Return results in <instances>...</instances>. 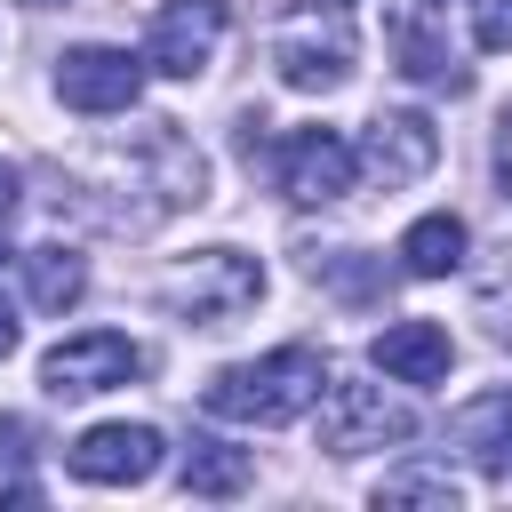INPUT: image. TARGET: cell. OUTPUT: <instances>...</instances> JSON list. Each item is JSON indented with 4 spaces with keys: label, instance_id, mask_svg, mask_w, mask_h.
I'll use <instances>...</instances> for the list:
<instances>
[{
    "label": "cell",
    "instance_id": "14",
    "mask_svg": "<svg viewBox=\"0 0 512 512\" xmlns=\"http://www.w3.org/2000/svg\"><path fill=\"white\" fill-rule=\"evenodd\" d=\"M256 480V456L232 448V440H192L184 456V496H240Z\"/></svg>",
    "mask_w": 512,
    "mask_h": 512
},
{
    "label": "cell",
    "instance_id": "9",
    "mask_svg": "<svg viewBox=\"0 0 512 512\" xmlns=\"http://www.w3.org/2000/svg\"><path fill=\"white\" fill-rule=\"evenodd\" d=\"M272 64H280V80L288 88H344V72H352V32L344 24H280L272 32Z\"/></svg>",
    "mask_w": 512,
    "mask_h": 512
},
{
    "label": "cell",
    "instance_id": "25",
    "mask_svg": "<svg viewBox=\"0 0 512 512\" xmlns=\"http://www.w3.org/2000/svg\"><path fill=\"white\" fill-rule=\"evenodd\" d=\"M328 8H344V0H328Z\"/></svg>",
    "mask_w": 512,
    "mask_h": 512
},
{
    "label": "cell",
    "instance_id": "12",
    "mask_svg": "<svg viewBox=\"0 0 512 512\" xmlns=\"http://www.w3.org/2000/svg\"><path fill=\"white\" fill-rule=\"evenodd\" d=\"M368 360H376L384 376H400V384H440L448 360H456V344H448L440 320H392V328L368 344Z\"/></svg>",
    "mask_w": 512,
    "mask_h": 512
},
{
    "label": "cell",
    "instance_id": "17",
    "mask_svg": "<svg viewBox=\"0 0 512 512\" xmlns=\"http://www.w3.org/2000/svg\"><path fill=\"white\" fill-rule=\"evenodd\" d=\"M376 504H456V480L448 472H392V480H376Z\"/></svg>",
    "mask_w": 512,
    "mask_h": 512
},
{
    "label": "cell",
    "instance_id": "21",
    "mask_svg": "<svg viewBox=\"0 0 512 512\" xmlns=\"http://www.w3.org/2000/svg\"><path fill=\"white\" fill-rule=\"evenodd\" d=\"M496 168H504V184H512V112L496 120Z\"/></svg>",
    "mask_w": 512,
    "mask_h": 512
},
{
    "label": "cell",
    "instance_id": "8",
    "mask_svg": "<svg viewBox=\"0 0 512 512\" xmlns=\"http://www.w3.org/2000/svg\"><path fill=\"white\" fill-rule=\"evenodd\" d=\"M64 464H72L88 488H136V480L160 472V432H152V424H96V432L72 440Z\"/></svg>",
    "mask_w": 512,
    "mask_h": 512
},
{
    "label": "cell",
    "instance_id": "11",
    "mask_svg": "<svg viewBox=\"0 0 512 512\" xmlns=\"http://www.w3.org/2000/svg\"><path fill=\"white\" fill-rule=\"evenodd\" d=\"M384 40H392V56H400V72H408V80L448 88V96H464V88H472V72L448 56V40H432L424 0H400V8H392V24H384Z\"/></svg>",
    "mask_w": 512,
    "mask_h": 512
},
{
    "label": "cell",
    "instance_id": "4",
    "mask_svg": "<svg viewBox=\"0 0 512 512\" xmlns=\"http://www.w3.org/2000/svg\"><path fill=\"white\" fill-rule=\"evenodd\" d=\"M416 416L400 400H384L376 384H328V408H320V448L328 456H360V448H384V440H408Z\"/></svg>",
    "mask_w": 512,
    "mask_h": 512
},
{
    "label": "cell",
    "instance_id": "10",
    "mask_svg": "<svg viewBox=\"0 0 512 512\" xmlns=\"http://www.w3.org/2000/svg\"><path fill=\"white\" fill-rule=\"evenodd\" d=\"M360 160H368L384 184H416V176L440 160V128H432L424 112H384V120H368Z\"/></svg>",
    "mask_w": 512,
    "mask_h": 512
},
{
    "label": "cell",
    "instance_id": "18",
    "mask_svg": "<svg viewBox=\"0 0 512 512\" xmlns=\"http://www.w3.org/2000/svg\"><path fill=\"white\" fill-rule=\"evenodd\" d=\"M312 280H328L336 296H376V272L360 256H312Z\"/></svg>",
    "mask_w": 512,
    "mask_h": 512
},
{
    "label": "cell",
    "instance_id": "22",
    "mask_svg": "<svg viewBox=\"0 0 512 512\" xmlns=\"http://www.w3.org/2000/svg\"><path fill=\"white\" fill-rule=\"evenodd\" d=\"M16 352V312H8V296H0V360Z\"/></svg>",
    "mask_w": 512,
    "mask_h": 512
},
{
    "label": "cell",
    "instance_id": "3",
    "mask_svg": "<svg viewBox=\"0 0 512 512\" xmlns=\"http://www.w3.org/2000/svg\"><path fill=\"white\" fill-rule=\"evenodd\" d=\"M152 360H144V344H128L120 328H88V336H64L48 360H40V384L56 392V400H88V392H112V384H128V376H144Z\"/></svg>",
    "mask_w": 512,
    "mask_h": 512
},
{
    "label": "cell",
    "instance_id": "6",
    "mask_svg": "<svg viewBox=\"0 0 512 512\" xmlns=\"http://www.w3.org/2000/svg\"><path fill=\"white\" fill-rule=\"evenodd\" d=\"M216 40H224V0H160L152 40H144V64L168 72V80H192V72H208Z\"/></svg>",
    "mask_w": 512,
    "mask_h": 512
},
{
    "label": "cell",
    "instance_id": "23",
    "mask_svg": "<svg viewBox=\"0 0 512 512\" xmlns=\"http://www.w3.org/2000/svg\"><path fill=\"white\" fill-rule=\"evenodd\" d=\"M8 208H16V168L0 160V216H8Z\"/></svg>",
    "mask_w": 512,
    "mask_h": 512
},
{
    "label": "cell",
    "instance_id": "2",
    "mask_svg": "<svg viewBox=\"0 0 512 512\" xmlns=\"http://www.w3.org/2000/svg\"><path fill=\"white\" fill-rule=\"evenodd\" d=\"M168 312H184L192 328H224V320H240L256 296H264V272H256V256H240V248H200L192 264H176L168 272Z\"/></svg>",
    "mask_w": 512,
    "mask_h": 512
},
{
    "label": "cell",
    "instance_id": "15",
    "mask_svg": "<svg viewBox=\"0 0 512 512\" xmlns=\"http://www.w3.org/2000/svg\"><path fill=\"white\" fill-rule=\"evenodd\" d=\"M24 280H32V304H40V312H72L80 288H88V264H80L72 248H32V256H24Z\"/></svg>",
    "mask_w": 512,
    "mask_h": 512
},
{
    "label": "cell",
    "instance_id": "13",
    "mask_svg": "<svg viewBox=\"0 0 512 512\" xmlns=\"http://www.w3.org/2000/svg\"><path fill=\"white\" fill-rule=\"evenodd\" d=\"M400 264L416 272V280H440V272H456L464 264V216H416L408 232H400Z\"/></svg>",
    "mask_w": 512,
    "mask_h": 512
},
{
    "label": "cell",
    "instance_id": "20",
    "mask_svg": "<svg viewBox=\"0 0 512 512\" xmlns=\"http://www.w3.org/2000/svg\"><path fill=\"white\" fill-rule=\"evenodd\" d=\"M24 456H32V424H24V416H0V464L16 472Z\"/></svg>",
    "mask_w": 512,
    "mask_h": 512
},
{
    "label": "cell",
    "instance_id": "19",
    "mask_svg": "<svg viewBox=\"0 0 512 512\" xmlns=\"http://www.w3.org/2000/svg\"><path fill=\"white\" fill-rule=\"evenodd\" d=\"M472 40L488 56H504L512 48V0H472Z\"/></svg>",
    "mask_w": 512,
    "mask_h": 512
},
{
    "label": "cell",
    "instance_id": "24",
    "mask_svg": "<svg viewBox=\"0 0 512 512\" xmlns=\"http://www.w3.org/2000/svg\"><path fill=\"white\" fill-rule=\"evenodd\" d=\"M24 8H48V0H24Z\"/></svg>",
    "mask_w": 512,
    "mask_h": 512
},
{
    "label": "cell",
    "instance_id": "1",
    "mask_svg": "<svg viewBox=\"0 0 512 512\" xmlns=\"http://www.w3.org/2000/svg\"><path fill=\"white\" fill-rule=\"evenodd\" d=\"M328 384V360L312 344H280L264 360H240V368H216L208 376V416H232V424H296Z\"/></svg>",
    "mask_w": 512,
    "mask_h": 512
},
{
    "label": "cell",
    "instance_id": "5",
    "mask_svg": "<svg viewBox=\"0 0 512 512\" xmlns=\"http://www.w3.org/2000/svg\"><path fill=\"white\" fill-rule=\"evenodd\" d=\"M352 176H360V152H352L336 128H296V136L280 144V192H288L296 208H328V200H344Z\"/></svg>",
    "mask_w": 512,
    "mask_h": 512
},
{
    "label": "cell",
    "instance_id": "7",
    "mask_svg": "<svg viewBox=\"0 0 512 512\" xmlns=\"http://www.w3.org/2000/svg\"><path fill=\"white\" fill-rule=\"evenodd\" d=\"M56 96L72 112H128L144 96V56H128V48H72L56 64Z\"/></svg>",
    "mask_w": 512,
    "mask_h": 512
},
{
    "label": "cell",
    "instance_id": "16",
    "mask_svg": "<svg viewBox=\"0 0 512 512\" xmlns=\"http://www.w3.org/2000/svg\"><path fill=\"white\" fill-rule=\"evenodd\" d=\"M456 440H464L488 472H504V448H512V392H480V400L456 416Z\"/></svg>",
    "mask_w": 512,
    "mask_h": 512
}]
</instances>
